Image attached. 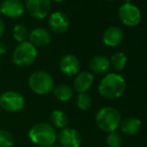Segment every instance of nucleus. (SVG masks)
I'll return each instance as SVG.
<instances>
[{
    "label": "nucleus",
    "mask_w": 147,
    "mask_h": 147,
    "mask_svg": "<svg viewBox=\"0 0 147 147\" xmlns=\"http://www.w3.org/2000/svg\"><path fill=\"white\" fill-rule=\"evenodd\" d=\"M28 29L25 25L23 24H16L13 28V38L15 39L17 42L22 43L25 42L26 39L28 38Z\"/></svg>",
    "instance_id": "obj_21"
},
{
    "label": "nucleus",
    "mask_w": 147,
    "mask_h": 147,
    "mask_svg": "<svg viewBox=\"0 0 147 147\" xmlns=\"http://www.w3.org/2000/svg\"><path fill=\"white\" fill-rule=\"evenodd\" d=\"M106 142L109 147H121L123 140H122V136L118 132L113 131L108 134Z\"/></svg>",
    "instance_id": "obj_24"
},
{
    "label": "nucleus",
    "mask_w": 147,
    "mask_h": 147,
    "mask_svg": "<svg viewBox=\"0 0 147 147\" xmlns=\"http://www.w3.org/2000/svg\"><path fill=\"white\" fill-rule=\"evenodd\" d=\"M27 12L36 19H43L49 15L51 8V0H25Z\"/></svg>",
    "instance_id": "obj_8"
},
{
    "label": "nucleus",
    "mask_w": 147,
    "mask_h": 147,
    "mask_svg": "<svg viewBox=\"0 0 147 147\" xmlns=\"http://www.w3.org/2000/svg\"><path fill=\"white\" fill-rule=\"evenodd\" d=\"M118 15L122 23L128 27L137 26L141 21V11L132 3H124L119 8Z\"/></svg>",
    "instance_id": "obj_7"
},
{
    "label": "nucleus",
    "mask_w": 147,
    "mask_h": 147,
    "mask_svg": "<svg viewBox=\"0 0 147 147\" xmlns=\"http://www.w3.org/2000/svg\"><path fill=\"white\" fill-rule=\"evenodd\" d=\"M24 11L25 7L20 0H3L0 5V12L4 16L12 19L21 17Z\"/></svg>",
    "instance_id": "obj_10"
},
{
    "label": "nucleus",
    "mask_w": 147,
    "mask_h": 147,
    "mask_svg": "<svg viewBox=\"0 0 147 147\" xmlns=\"http://www.w3.org/2000/svg\"><path fill=\"white\" fill-rule=\"evenodd\" d=\"M94 84V75L91 72H79L74 80V89L78 93H86Z\"/></svg>",
    "instance_id": "obj_14"
},
{
    "label": "nucleus",
    "mask_w": 147,
    "mask_h": 147,
    "mask_svg": "<svg viewBox=\"0 0 147 147\" xmlns=\"http://www.w3.org/2000/svg\"><path fill=\"white\" fill-rule=\"evenodd\" d=\"M14 145V137L5 129H0V147H12Z\"/></svg>",
    "instance_id": "obj_23"
},
{
    "label": "nucleus",
    "mask_w": 147,
    "mask_h": 147,
    "mask_svg": "<svg viewBox=\"0 0 147 147\" xmlns=\"http://www.w3.org/2000/svg\"><path fill=\"white\" fill-rule=\"evenodd\" d=\"M91 71L96 74H105L110 69L109 59L104 55H96L90 60L89 63Z\"/></svg>",
    "instance_id": "obj_17"
},
{
    "label": "nucleus",
    "mask_w": 147,
    "mask_h": 147,
    "mask_svg": "<svg viewBox=\"0 0 147 147\" xmlns=\"http://www.w3.org/2000/svg\"><path fill=\"white\" fill-rule=\"evenodd\" d=\"M121 114L114 107H103L97 112L95 117L96 125L104 132H113L119 128L121 123Z\"/></svg>",
    "instance_id": "obj_3"
},
{
    "label": "nucleus",
    "mask_w": 147,
    "mask_h": 147,
    "mask_svg": "<svg viewBox=\"0 0 147 147\" xmlns=\"http://www.w3.org/2000/svg\"><path fill=\"white\" fill-rule=\"evenodd\" d=\"M124 3H131V0H124Z\"/></svg>",
    "instance_id": "obj_28"
},
{
    "label": "nucleus",
    "mask_w": 147,
    "mask_h": 147,
    "mask_svg": "<svg viewBox=\"0 0 147 147\" xmlns=\"http://www.w3.org/2000/svg\"><path fill=\"white\" fill-rule=\"evenodd\" d=\"M119 128L122 133H124L125 135H135L139 132L140 128H141V120L137 117L125 118L124 120H121Z\"/></svg>",
    "instance_id": "obj_16"
},
{
    "label": "nucleus",
    "mask_w": 147,
    "mask_h": 147,
    "mask_svg": "<svg viewBox=\"0 0 147 147\" xmlns=\"http://www.w3.org/2000/svg\"><path fill=\"white\" fill-rule=\"evenodd\" d=\"M70 24V18L62 11L53 12L49 18V26L51 30L59 34L67 32L69 30Z\"/></svg>",
    "instance_id": "obj_11"
},
{
    "label": "nucleus",
    "mask_w": 147,
    "mask_h": 147,
    "mask_svg": "<svg viewBox=\"0 0 147 147\" xmlns=\"http://www.w3.org/2000/svg\"><path fill=\"white\" fill-rule=\"evenodd\" d=\"M37 58V49L29 41L19 43L12 53V61L19 67H27Z\"/></svg>",
    "instance_id": "obj_5"
},
{
    "label": "nucleus",
    "mask_w": 147,
    "mask_h": 147,
    "mask_svg": "<svg viewBox=\"0 0 147 147\" xmlns=\"http://www.w3.org/2000/svg\"><path fill=\"white\" fill-rule=\"evenodd\" d=\"M47 147H59L57 145H55V144H53V145H51V146H47Z\"/></svg>",
    "instance_id": "obj_29"
},
{
    "label": "nucleus",
    "mask_w": 147,
    "mask_h": 147,
    "mask_svg": "<svg viewBox=\"0 0 147 147\" xmlns=\"http://www.w3.org/2000/svg\"><path fill=\"white\" fill-rule=\"evenodd\" d=\"M28 85L36 94L46 95L53 91L55 87V81L49 72L44 70H37L30 74L28 78Z\"/></svg>",
    "instance_id": "obj_4"
},
{
    "label": "nucleus",
    "mask_w": 147,
    "mask_h": 147,
    "mask_svg": "<svg viewBox=\"0 0 147 147\" xmlns=\"http://www.w3.org/2000/svg\"><path fill=\"white\" fill-rule=\"evenodd\" d=\"M4 30H5V25H4L3 20H2L1 18H0V39H1L2 36H3Z\"/></svg>",
    "instance_id": "obj_26"
},
{
    "label": "nucleus",
    "mask_w": 147,
    "mask_h": 147,
    "mask_svg": "<svg viewBox=\"0 0 147 147\" xmlns=\"http://www.w3.org/2000/svg\"><path fill=\"white\" fill-rule=\"evenodd\" d=\"M51 125L53 128H59V129H64V128L67 127L68 121H69V118H68L67 114L64 112L63 110H59V109H55L53 112L51 113Z\"/></svg>",
    "instance_id": "obj_18"
},
{
    "label": "nucleus",
    "mask_w": 147,
    "mask_h": 147,
    "mask_svg": "<svg viewBox=\"0 0 147 147\" xmlns=\"http://www.w3.org/2000/svg\"><path fill=\"white\" fill-rule=\"evenodd\" d=\"M126 90L125 78L118 73H108L99 84V94L105 99L114 100L120 98Z\"/></svg>",
    "instance_id": "obj_1"
},
{
    "label": "nucleus",
    "mask_w": 147,
    "mask_h": 147,
    "mask_svg": "<svg viewBox=\"0 0 147 147\" xmlns=\"http://www.w3.org/2000/svg\"><path fill=\"white\" fill-rule=\"evenodd\" d=\"M106 1H113V0H106Z\"/></svg>",
    "instance_id": "obj_30"
},
{
    "label": "nucleus",
    "mask_w": 147,
    "mask_h": 147,
    "mask_svg": "<svg viewBox=\"0 0 147 147\" xmlns=\"http://www.w3.org/2000/svg\"><path fill=\"white\" fill-rule=\"evenodd\" d=\"M77 105L80 110L86 111L90 109L92 106V97L88 93H79V96L77 98Z\"/></svg>",
    "instance_id": "obj_22"
},
{
    "label": "nucleus",
    "mask_w": 147,
    "mask_h": 147,
    "mask_svg": "<svg viewBox=\"0 0 147 147\" xmlns=\"http://www.w3.org/2000/svg\"><path fill=\"white\" fill-rule=\"evenodd\" d=\"M29 139L32 143L40 147H47L55 143L57 133L55 129L46 122H39L30 128L28 132Z\"/></svg>",
    "instance_id": "obj_2"
},
{
    "label": "nucleus",
    "mask_w": 147,
    "mask_h": 147,
    "mask_svg": "<svg viewBox=\"0 0 147 147\" xmlns=\"http://www.w3.org/2000/svg\"><path fill=\"white\" fill-rule=\"evenodd\" d=\"M53 91L55 98L62 102L70 101L74 96V90L67 84H59V85L53 87Z\"/></svg>",
    "instance_id": "obj_19"
},
{
    "label": "nucleus",
    "mask_w": 147,
    "mask_h": 147,
    "mask_svg": "<svg viewBox=\"0 0 147 147\" xmlns=\"http://www.w3.org/2000/svg\"><path fill=\"white\" fill-rule=\"evenodd\" d=\"M80 60L74 54H67L61 59L59 69L67 76H75L80 70Z\"/></svg>",
    "instance_id": "obj_12"
},
{
    "label": "nucleus",
    "mask_w": 147,
    "mask_h": 147,
    "mask_svg": "<svg viewBox=\"0 0 147 147\" xmlns=\"http://www.w3.org/2000/svg\"><path fill=\"white\" fill-rule=\"evenodd\" d=\"M124 33L121 28L117 26H110L103 33V43L109 47L118 46L123 41Z\"/></svg>",
    "instance_id": "obj_15"
},
{
    "label": "nucleus",
    "mask_w": 147,
    "mask_h": 147,
    "mask_svg": "<svg viewBox=\"0 0 147 147\" xmlns=\"http://www.w3.org/2000/svg\"><path fill=\"white\" fill-rule=\"evenodd\" d=\"M29 42L34 46L44 47L51 42V34L47 29L42 27L34 28L28 35Z\"/></svg>",
    "instance_id": "obj_13"
},
{
    "label": "nucleus",
    "mask_w": 147,
    "mask_h": 147,
    "mask_svg": "<svg viewBox=\"0 0 147 147\" xmlns=\"http://www.w3.org/2000/svg\"><path fill=\"white\" fill-rule=\"evenodd\" d=\"M24 104L23 95L17 91H5L0 95V107L7 112H18L23 109Z\"/></svg>",
    "instance_id": "obj_6"
},
{
    "label": "nucleus",
    "mask_w": 147,
    "mask_h": 147,
    "mask_svg": "<svg viewBox=\"0 0 147 147\" xmlns=\"http://www.w3.org/2000/svg\"><path fill=\"white\" fill-rule=\"evenodd\" d=\"M110 62V67L112 69L115 70L116 72H120L124 70V68L127 65V56L123 52H117L109 59Z\"/></svg>",
    "instance_id": "obj_20"
},
{
    "label": "nucleus",
    "mask_w": 147,
    "mask_h": 147,
    "mask_svg": "<svg viewBox=\"0 0 147 147\" xmlns=\"http://www.w3.org/2000/svg\"><path fill=\"white\" fill-rule=\"evenodd\" d=\"M59 143L63 147H80L82 144V136L75 128L66 127L61 130L59 136Z\"/></svg>",
    "instance_id": "obj_9"
},
{
    "label": "nucleus",
    "mask_w": 147,
    "mask_h": 147,
    "mask_svg": "<svg viewBox=\"0 0 147 147\" xmlns=\"http://www.w3.org/2000/svg\"><path fill=\"white\" fill-rule=\"evenodd\" d=\"M6 52H7L6 44L3 42V41H0V56H1V55H4Z\"/></svg>",
    "instance_id": "obj_25"
},
{
    "label": "nucleus",
    "mask_w": 147,
    "mask_h": 147,
    "mask_svg": "<svg viewBox=\"0 0 147 147\" xmlns=\"http://www.w3.org/2000/svg\"><path fill=\"white\" fill-rule=\"evenodd\" d=\"M53 1L57 2V3H62V2H64L65 0H53Z\"/></svg>",
    "instance_id": "obj_27"
}]
</instances>
